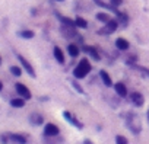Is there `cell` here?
<instances>
[{
  "mask_svg": "<svg viewBox=\"0 0 149 144\" xmlns=\"http://www.w3.org/2000/svg\"><path fill=\"white\" fill-rule=\"evenodd\" d=\"M91 64H89V61L86 60V58H82L81 60V63L74 67V70H73V76H74V79H85L88 74H89V71H91Z\"/></svg>",
  "mask_w": 149,
  "mask_h": 144,
  "instance_id": "obj_1",
  "label": "cell"
},
{
  "mask_svg": "<svg viewBox=\"0 0 149 144\" xmlns=\"http://www.w3.org/2000/svg\"><path fill=\"white\" fill-rule=\"evenodd\" d=\"M126 127H127L134 135H137V134L142 131L140 119H139V116H137L134 112H129V114H127V118H126Z\"/></svg>",
  "mask_w": 149,
  "mask_h": 144,
  "instance_id": "obj_2",
  "label": "cell"
},
{
  "mask_svg": "<svg viewBox=\"0 0 149 144\" xmlns=\"http://www.w3.org/2000/svg\"><path fill=\"white\" fill-rule=\"evenodd\" d=\"M117 28H118V19H110V21L105 23V26H104L98 34H105V35H108V34L114 32Z\"/></svg>",
  "mask_w": 149,
  "mask_h": 144,
  "instance_id": "obj_3",
  "label": "cell"
},
{
  "mask_svg": "<svg viewBox=\"0 0 149 144\" xmlns=\"http://www.w3.org/2000/svg\"><path fill=\"white\" fill-rule=\"evenodd\" d=\"M15 89H16V93H18L21 98H24L25 101H28V99H31V98H32V95H31L29 89H28L25 85H22V83H16V85H15Z\"/></svg>",
  "mask_w": 149,
  "mask_h": 144,
  "instance_id": "obj_4",
  "label": "cell"
},
{
  "mask_svg": "<svg viewBox=\"0 0 149 144\" xmlns=\"http://www.w3.org/2000/svg\"><path fill=\"white\" fill-rule=\"evenodd\" d=\"M16 57H18L19 63L22 64V67L25 68V71H26V73H28V74H29L31 77H35V70H34V67H32V65L29 64V61H28L26 58H24V57H22L21 54H18Z\"/></svg>",
  "mask_w": 149,
  "mask_h": 144,
  "instance_id": "obj_5",
  "label": "cell"
},
{
  "mask_svg": "<svg viewBox=\"0 0 149 144\" xmlns=\"http://www.w3.org/2000/svg\"><path fill=\"white\" fill-rule=\"evenodd\" d=\"M129 98H130L132 103H133L134 106H137V108L143 106V103H145V98H143V95L139 93V92H133V93H130Z\"/></svg>",
  "mask_w": 149,
  "mask_h": 144,
  "instance_id": "obj_6",
  "label": "cell"
},
{
  "mask_svg": "<svg viewBox=\"0 0 149 144\" xmlns=\"http://www.w3.org/2000/svg\"><path fill=\"white\" fill-rule=\"evenodd\" d=\"M58 132H60V130H58L57 125H54V124H51V122L45 124V127H44V134H45L47 137H56V135H58Z\"/></svg>",
  "mask_w": 149,
  "mask_h": 144,
  "instance_id": "obj_7",
  "label": "cell"
},
{
  "mask_svg": "<svg viewBox=\"0 0 149 144\" xmlns=\"http://www.w3.org/2000/svg\"><path fill=\"white\" fill-rule=\"evenodd\" d=\"M63 118H64L66 121H69L72 125H74L76 128H79V130H81V128H84V125H82V124H81L76 118H74V116H73V115H72L69 111H64V112H63Z\"/></svg>",
  "mask_w": 149,
  "mask_h": 144,
  "instance_id": "obj_8",
  "label": "cell"
},
{
  "mask_svg": "<svg viewBox=\"0 0 149 144\" xmlns=\"http://www.w3.org/2000/svg\"><path fill=\"white\" fill-rule=\"evenodd\" d=\"M61 34H63L66 38H73V37H76V29H74V26L63 25V26H61Z\"/></svg>",
  "mask_w": 149,
  "mask_h": 144,
  "instance_id": "obj_9",
  "label": "cell"
},
{
  "mask_svg": "<svg viewBox=\"0 0 149 144\" xmlns=\"http://www.w3.org/2000/svg\"><path fill=\"white\" fill-rule=\"evenodd\" d=\"M114 90H116V93H117L118 96H121V98H126V96H127V88H126V85L121 83V82H118V83L114 85Z\"/></svg>",
  "mask_w": 149,
  "mask_h": 144,
  "instance_id": "obj_10",
  "label": "cell"
},
{
  "mask_svg": "<svg viewBox=\"0 0 149 144\" xmlns=\"http://www.w3.org/2000/svg\"><path fill=\"white\" fill-rule=\"evenodd\" d=\"M9 140L13 144H26V137L22 134H9Z\"/></svg>",
  "mask_w": 149,
  "mask_h": 144,
  "instance_id": "obj_11",
  "label": "cell"
},
{
  "mask_svg": "<svg viewBox=\"0 0 149 144\" xmlns=\"http://www.w3.org/2000/svg\"><path fill=\"white\" fill-rule=\"evenodd\" d=\"M100 77H101L102 83H104L107 88H111V86H113V80H111V77H110V74L107 73V71L101 70V71H100Z\"/></svg>",
  "mask_w": 149,
  "mask_h": 144,
  "instance_id": "obj_12",
  "label": "cell"
},
{
  "mask_svg": "<svg viewBox=\"0 0 149 144\" xmlns=\"http://www.w3.org/2000/svg\"><path fill=\"white\" fill-rule=\"evenodd\" d=\"M116 47H117L120 51H126V50H129L130 44H129V41L124 39V38H117V39H116Z\"/></svg>",
  "mask_w": 149,
  "mask_h": 144,
  "instance_id": "obj_13",
  "label": "cell"
},
{
  "mask_svg": "<svg viewBox=\"0 0 149 144\" xmlns=\"http://www.w3.org/2000/svg\"><path fill=\"white\" fill-rule=\"evenodd\" d=\"M29 122H31L32 125H41V124L44 122V118H42V115L34 112V114L29 115Z\"/></svg>",
  "mask_w": 149,
  "mask_h": 144,
  "instance_id": "obj_14",
  "label": "cell"
},
{
  "mask_svg": "<svg viewBox=\"0 0 149 144\" xmlns=\"http://www.w3.org/2000/svg\"><path fill=\"white\" fill-rule=\"evenodd\" d=\"M53 54H54V58L57 60V63H60V64H64V54H63L61 48H58V47H54V50H53Z\"/></svg>",
  "mask_w": 149,
  "mask_h": 144,
  "instance_id": "obj_15",
  "label": "cell"
},
{
  "mask_svg": "<svg viewBox=\"0 0 149 144\" xmlns=\"http://www.w3.org/2000/svg\"><path fill=\"white\" fill-rule=\"evenodd\" d=\"M84 51H86L95 61H100V60H101V55L97 52V50H95L94 47H84Z\"/></svg>",
  "mask_w": 149,
  "mask_h": 144,
  "instance_id": "obj_16",
  "label": "cell"
},
{
  "mask_svg": "<svg viewBox=\"0 0 149 144\" xmlns=\"http://www.w3.org/2000/svg\"><path fill=\"white\" fill-rule=\"evenodd\" d=\"M10 106L13 108H24L25 106V99L24 98H15V99H10Z\"/></svg>",
  "mask_w": 149,
  "mask_h": 144,
  "instance_id": "obj_17",
  "label": "cell"
},
{
  "mask_svg": "<svg viewBox=\"0 0 149 144\" xmlns=\"http://www.w3.org/2000/svg\"><path fill=\"white\" fill-rule=\"evenodd\" d=\"M67 52H69V55L70 57H78L79 55V48H78V45H74V44H69L67 45Z\"/></svg>",
  "mask_w": 149,
  "mask_h": 144,
  "instance_id": "obj_18",
  "label": "cell"
},
{
  "mask_svg": "<svg viewBox=\"0 0 149 144\" xmlns=\"http://www.w3.org/2000/svg\"><path fill=\"white\" fill-rule=\"evenodd\" d=\"M57 15V18H58V21L63 23V25H67V26H76V23H74V21H72V19H69V18H66V16H61L60 13H56Z\"/></svg>",
  "mask_w": 149,
  "mask_h": 144,
  "instance_id": "obj_19",
  "label": "cell"
},
{
  "mask_svg": "<svg viewBox=\"0 0 149 144\" xmlns=\"http://www.w3.org/2000/svg\"><path fill=\"white\" fill-rule=\"evenodd\" d=\"M74 23H76L78 28H82V29L88 28V22H86L84 18H81V16H76V19H74Z\"/></svg>",
  "mask_w": 149,
  "mask_h": 144,
  "instance_id": "obj_20",
  "label": "cell"
},
{
  "mask_svg": "<svg viewBox=\"0 0 149 144\" xmlns=\"http://www.w3.org/2000/svg\"><path fill=\"white\" fill-rule=\"evenodd\" d=\"M21 38H25V39H31V38H34V32L32 31H29V29H24V31H21L19 34H18Z\"/></svg>",
  "mask_w": 149,
  "mask_h": 144,
  "instance_id": "obj_21",
  "label": "cell"
},
{
  "mask_svg": "<svg viewBox=\"0 0 149 144\" xmlns=\"http://www.w3.org/2000/svg\"><path fill=\"white\" fill-rule=\"evenodd\" d=\"M97 19H98L100 22H104V23H107V22L110 21V15H108V13H104V12H101V13H98V15H97Z\"/></svg>",
  "mask_w": 149,
  "mask_h": 144,
  "instance_id": "obj_22",
  "label": "cell"
},
{
  "mask_svg": "<svg viewBox=\"0 0 149 144\" xmlns=\"http://www.w3.org/2000/svg\"><path fill=\"white\" fill-rule=\"evenodd\" d=\"M10 73H12L15 77H19V76H22V70H21V67H18V65H12V67H10Z\"/></svg>",
  "mask_w": 149,
  "mask_h": 144,
  "instance_id": "obj_23",
  "label": "cell"
},
{
  "mask_svg": "<svg viewBox=\"0 0 149 144\" xmlns=\"http://www.w3.org/2000/svg\"><path fill=\"white\" fill-rule=\"evenodd\" d=\"M116 144H129V141L124 135L118 134V135H116Z\"/></svg>",
  "mask_w": 149,
  "mask_h": 144,
  "instance_id": "obj_24",
  "label": "cell"
},
{
  "mask_svg": "<svg viewBox=\"0 0 149 144\" xmlns=\"http://www.w3.org/2000/svg\"><path fill=\"white\" fill-rule=\"evenodd\" d=\"M133 67H136L137 70L143 71V73H145V74H148V77H149V68H146V67H142V65H133Z\"/></svg>",
  "mask_w": 149,
  "mask_h": 144,
  "instance_id": "obj_25",
  "label": "cell"
},
{
  "mask_svg": "<svg viewBox=\"0 0 149 144\" xmlns=\"http://www.w3.org/2000/svg\"><path fill=\"white\" fill-rule=\"evenodd\" d=\"M0 141H2L3 144H6V143L9 141V137H5V135H2V137H0Z\"/></svg>",
  "mask_w": 149,
  "mask_h": 144,
  "instance_id": "obj_26",
  "label": "cell"
},
{
  "mask_svg": "<svg viewBox=\"0 0 149 144\" xmlns=\"http://www.w3.org/2000/svg\"><path fill=\"white\" fill-rule=\"evenodd\" d=\"M73 86H74V89H76L78 92H81V93H84V90H82V89L79 88V85H78V83H74V82H73Z\"/></svg>",
  "mask_w": 149,
  "mask_h": 144,
  "instance_id": "obj_27",
  "label": "cell"
},
{
  "mask_svg": "<svg viewBox=\"0 0 149 144\" xmlns=\"http://www.w3.org/2000/svg\"><path fill=\"white\" fill-rule=\"evenodd\" d=\"M111 3H113L114 6H118V5L121 3V0H111Z\"/></svg>",
  "mask_w": 149,
  "mask_h": 144,
  "instance_id": "obj_28",
  "label": "cell"
},
{
  "mask_svg": "<svg viewBox=\"0 0 149 144\" xmlns=\"http://www.w3.org/2000/svg\"><path fill=\"white\" fill-rule=\"evenodd\" d=\"M84 144H94V143H92L91 140H85V141H84Z\"/></svg>",
  "mask_w": 149,
  "mask_h": 144,
  "instance_id": "obj_29",
  "label": "cell"
},
{
  "mask_svg": "<svg viewBox=\"0 0 149 144\" xmlns=\"http://www.w3.org/2000/svg\"><path fill=\"white\" fill-rule=\"evenodd\" d=\"M2 89H3V83L0 82V92H2Z\"/></svg>",
  "mask_w": 149,
  "mask_h": 144,
  "instance_id": "obj_30",
  "label": "cell"
},
{
  "mask_svg": "<svg viewBox=\"0 0 149 144\" xmlns=\"http://www.w3.org/2000/svg\"><path fill=\"white\" fill-rule=\"evenodd\" d=\"M148 119H149V111H148Z\"/></svg>",
  "mask_w": 149,
  "mask_h": 144,
  "instance_id": "obj_31",
  "label": "cell"
},
{
  "mask_svg": "<svg viewBox=\"0 0 149 144\" xmlns=\"http://www.w3.org/2000/svg\"><path fill=\"white\" fill-rule=\"evenodd\" d=\"M57 2H63V0H57Z\"/></svg>",
  "mask_w": 149,
  "mask_h": 144,
  "instance_id": "obj_32",
  "label": "cell"
},
{
  "mask_svg": "<svg viewBox=\"0 0 149 144\" xmlns=\"http://www.w3.org/2000/svg\"><path fill=\"white\" fill-rule=\"evenodd\" d=\"M0 64H2V58H0Z\"/></svg>",
  "mask_w": 149,
  "mask_h": 144,
  "instance_id": "obj_33",
  "label": "cell"
}]
</instances>
